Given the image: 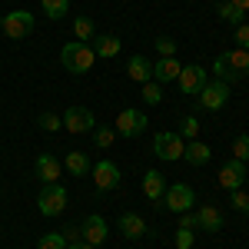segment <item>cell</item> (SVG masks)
Returning a JSON list of instances; mask_svg holds the SVG:
<instances>
[{
  "instance_id": "obj_34",
  "label": "cell",
  "mask_w": 249,
  "mask_h": 249,
  "mask_svg": "<svg viewBox=\"0 0 249 249\" xmlns=\"http://www.w3.org/2000/svg\"><path fill=\"white\" fill-rule=\"evenodd\" d=\"M236 47L239 50H249V23H239L236 27Z\"/></svg>"
},
{
  "instance_id": "obj_27",
  "label": "cell",
  "mask_w": 249,
  "mask_h": 249,
  "mask_svg": "<svg viewBox=\"0 0 249 249\" xmlns=\"http://www.w3.org/2000/svg\"><path fill=\"white\" fill-rule=\"evenodd\" d=\"M232 153H236L232 160H243V163L249 160V133H239L232 140Z\"/></svg>"
},
{
  "instance_id": "obj_39",
  "label": "cell",
  "mask_w": 249,
  "mask_h": 249,
  "mask_svg": "<svg viewBox=\"0 0 249 249\" xmlns=\"http://www.w3.org/2000/svg\"><path fill=\"white\" fill-rule=\"evenodd\" d=\"M67 249H96V246H90V243H83V239H80V243H70Z\"/></svg>"
},
{
  "instance_id": "obj_19",
  "label": "cell",
  "mask_w": 249,
  "mask_h": 249,
  "mask_svg": "<svg viewBox=\"0 0 249 249\" xmlns=\"http://www.w3.org/2000/svg\"><path fill=\"white\" fill-rule=\"evenodd\" d=\"M37 176L43 179V183H57L60 179V160L50 156V153L37 156Z\"/></svg>"
},
{
  "instance_id": "obj_30",
  "label": "cell",
  "mask_w": 249,
  "mask_h": 249,
  "mask_svg": "<svg viewBox=\"0 0 249 249\" xmlns=\"http://www.w3.org/2000/svg\"><path fill=\"white\" fill-rule=\"evenodd\" d=\"M196 133H199V120H196V116H183L179 136H183V140H196Z\"/></svg>"
},
{
  "instance_id": "obj_17",
  "label": "cell",
  "mask_w": 249,
  "mask_h": 249,
  "mask_svg": "<svg viewBox=\"0 0 249 249\" xmlns=\"http://www.w3.org/2000/svg\"><path fill=\"white\" fill-rule=\"evenodd\" d=\"M120 232H123L126 239H143V236H146V223H143L136 213H123V216H120Z\"/></svg>"
},
{
  "instance_id": "obj_7",
  "label": "cell",
  "mask_w": 249,
  "mask_h": 249,
  "mask_svg": "<svg viewBox=\"0 0 249 249\" xmlns=\"http://www.w3.org/2000/svg\"><path fill=\"white\" fill-rule=\"evenodd\" d=\"M199 107L203 110H223L226 107V100H230V83H223V80H213V83H206L203 90H199Z\"/></svg>"
},
{
  "instance_id": "obj_8",
  "label": "cell",
  "mask_w": 249,
  "mask_h": 249,
  "mask_svg": "<svg viewBox=\"0 0 249 249\" xmlns=\"http://www.w3.org/2000/svg\"><path fill=\"white\" fill-rule=\"evenodd\" d=\"M193 186H186V183H170L166 186V193H163V203H166V210L170 213H186L193 210Z\"/></svg>"
},
{
  "instance_id": "obj_2",
  "label": "cell",
  "mask_w": 249,
  "mask_h": 249,
  "mask_svg": "<svg viewBox=\"0 0 249 249\" xmlns=\"http://www.w3.org/2000/svg\"><path fill=\"white\" fill-rule=\"evenodd\" d=\"M60 60H63V67L70 70V73H87L90 67H93V47L90 43H80V40H73V43H67L63 50H60Z\"/></svg>"
},
{
  "instance_id": "obj_38",
  "label": "cell",
  "mask_w": 249,
  "mask_h": 249,
  "mask_svg": "<svg viewBox=\"0 0 249 249\" xmlns=\"http://www.w3.org/2000/svg\"><path fill=\"white\" fill-rule=\"evenodd\" d=\"M230 3H232V7H239L243 14H246V10H249V0H230Z\"/></svg>"
},
{
  "instance_id": "obj_28",
  "label": "cell",
  "mask_w": 249,
  "mask_h": 249,
  "mask_svg": "<svg viewBox=\"0 0 249 249\" xmlns=\"http://www.w3.org/2000/svg\"><path fill=\"white\" fill-rule=\"evenodd\" d=\"M37 249H67V239L60 232H47V236H40Z\"/></svg>"
},
{
  "instance_id": "obj_20",
  "label": "cell",
  "mask_w": 249,
  "mask_h": 249,
  "mask_svg": "<svg viewBox=\"0 0 249 249\" xmlns=\"http://www.w3.org/2000/svg\"><path fill=\"white\" fill-rule=\"evenodd\" d=\"M183 156H186V163H193V166H206L210 156H213V150L206 146V143H199V140H190L186 150H183Z\"/></svg>"
},
{
  "instance_id": "obj_29",
  "label": "cell",
  "mask_w": 249,
  "mask_h": 249,
  "mask_svg": "<svg viewBox=\"0 0 249 249\" xmlns=\"http://www.w3.org/2000/svg\"><path fill=\"white\" fill-rule=\"evenodd\" d=\"M40 130H47V133L63 130V116H57V113H40Z\"/></svg>"
},
{
  "instance_id": "obj_15",
  "label": "cell",
  "mask_w": 249,
  "mask_h": 249,
  "mask_svg": "<svg viewBox=\"0 0 249 249\" xmlns=\"http://www.w3.org/2000/svg\"><path fill=\"white\" fill-rule=\"evenodd\" d=\"M143 193H146V199L160 203V199H163V193H166V176H163V173H156V170H150L146 176H143Z\"/></svg>"
},
{
  "instance_id": "obj_31",
  "label": "cell",
  "mask_w": 249,
  "mask_h": 249,
  "mask_svg": "<svg viewBox=\"0 0 249 249\" xmlns=\"http://www.w3.org/2000/svg\"><path fill=\"white\" fill-rule=\"evenodd\" d=\"M113 140H116V130H107V126L93 130V143H96V146H103V150H107V146H110Z\"/></svg>"
},
{
  "instance_id": "obj_33",
  "label": "cell",
  "mask_w": 249,
  "mask_h": 249,
  "mask_svg": "<svg viewBox=\"0 0 249 249\" xmlns=\"http://www.w3.org/2000/svg\"><path fill=\"white\" fill-rule=\"evenodd\" d=\"M176 249H193V230H176Z\"/></svg>"
},
{
  "instance_id": "obj_14",
  "label": "cell",
  "mask_w": 249,
  "mask_h": 249,
  "mask_svg": "<svg viewBox=\"0 0 249 249\" xmlns=\"http://www.w3.org/2000/svg\"><path fill=\"white\" fill-rule=\"evenodd\" d=\"M179 70H183V63L176 57H160L153 63V80L156 83H173V80L179 77Z\"/></svg>"
},
{
  "instance_id": "obj_26",
  "label": "cell",
  "mask_w": 249,
  "mask_h": 249,
  "mask_svg": "<svg viewBox=\"0 0 249 249\" xmlns=\"http://www.w3.org/2000/svg\"><path fill=\"white\" fill-rule=\"evenodd\" d=\"M143 100L156 107V103L163 100V83H156V80H146V83H143Z\"/></svg>"
},
{
  "instance_id": "obj_21",
  "label": "cell",
  "mask_w": 249,
  "mask_h": 249,
  "mask_svg": "<svg viewBox=\"0 0 249 249\" xmlns=\"http://www.w3.org/2000/svg\"><path fill=\"white\" fill-rule=\"evenodd\" d=\"M196 219H199V230H206V232H216L223 226V213L216 210V206H203V210L196 213Z\"/></svg>"
},
{
  "instance_id": "obj_11",
  "label": "cell",
  "mask_w": 249,
  "mask_h": 249,
  "mask_svg": "<svg viewBox=\"0 0 249 249\" xmlns=\"http://www.w3.org/2000/svg\"><path fill=\"white\" fill-rule=\"evenodd\" d=\"M93 183H96V190H100V193L116 190V186H120V166L110 163V160H100V163L93 166Z\"/></svg>"
},
{
  "instance_id": "obj_1",
  "label": "cell",
  "mask_w": 249,
  "mask_h": 249,
  "mask_svg": "<svg viewBox=\"0 0 249 249\" xmlns=\"http://www.w3.org/2000/svg\"><path fill=\"white\" fill-rule=\"evenodd\" d=\"M213 73L216 80H223V83H239V80L249 73V50H226V53H219L216 63H213Z\"/></svg>"
},
{
  "instance_id": "obj_3",
  "label": "cell",
  "mask_w": 249,
  "mask_h": 249,
  "mask_svg": "<svg viewBox=\"0 0 249 249\" xmlns=\"http://www.w3.org/2000/svg\"><path fill=\"white\" fill-rule=\"evenodd\" d=\"M37 206H40L43 216H60V213L67 210V190H63L60 183H43Z\"/></svg>"
},
{
  "instance_id": "obj_25",
  "label": "cell",
  "mask_w": 249,
  "mask_h": 249,
  "mask_svg": "<svg viewBox=\"0 0 249 249\" xmlns=\"http://www.w3.org/2000/svg\"><path fill=\"white\" fill-rule=\"evenodd\" d=\"M40 7H43V14H47L50 20H60V17H67L70 0H40Z\"/></svg>"
},
{
  "instance_id": "obj_5",
  "label": "cell",
  "mask_w": 249,
  "mask_h": 249,
  "mask_svg": "<svg viewBox=\"0 0 249 249\" xmlns=\"http://www.w3.org/2000/svg\"><path fill=\"white\" fill-rule=\"evenodd\" d=\"M0 30L10 40H23L34 30V14H30V10H10V14L3 17V23H0Z\"/></svg>"
},
{
  "instance_id": "obj_24",
  "label": "cell",
  "mask_w": 249,
  "mask_h": 249,
  "mask_svg": "<svg viewBox=\"0 0 249 249\" xmlns=\"http://www.w3.org/2000/svg\"><path fill=\"white\" fill-rule=\"evenodd\" d=\"M73 34H77V40H80V43H90V40L96 37L93 20H90V17H77V20H73Z\"/></svg>"
},
{
  "instance_id": "obj_40",
  "label": "cell",
  "mask_w": 249,
  "mask_h": 249,
  "mask_svg": "<svg viewBox=\"0 0 249 249\" xmlns=\"http://www.w3.org/2000/svg\"><path fill=\"white\" fill-rule=\"evenodd\" d=\"M0 23H3V17H0Z\"/></svg>"
},
{
  "instance_id": "obj_4",
  "label": "cell",
  "mask_w": 249,
  "mask_h": 249,
  "mask_svg": "<svg viewBox=\"0 0 249 249\" xmlns=\"http://www.w3.org/2000/svg\"><path fill=\"white\" fill-rule=\"evenodd\" d=\"M153 150H156V156H160V160L176 163V160H183L186 143H183V136H179V133H156L153 136Z\"/></svg>"
},
{
  "instance_id": "obj_12",
  "label": "cell",
  "mask_w": 249,
  "mask_h": 249,
  "mask_svg": "<svg viewBox=\"0 0 249 249\" xmlns=\"http://www.w3.org/2000/svg\"><path fill=\"white\" fill-rule=\"evenodd\" d=\"M243 179H246V163H243V160L223 163V170H219V186H223V190H239Z\"/></svg>"
},
{
  "instance_id": "obj_6",
  "label": "cell",
  "mask_w": 249,
  "mask_h": 249,
  "mask_svg": "<svg viewBox=\"0 0 249 249\" xmlns=\"http://www.w3.org/2000/svg\"><path fill=\"white\" fill-rule=\"evenodd\" d=\"M150 123H146V113L143 110H133V107H126V110H120V116H116V136H140L143 130H146Z\"/></svg>"
},
{
  "instance_id": "obj_13",
  "label": "cell",
  "mask_w": 249,
  "mask_h": 249,
  "mask_svg": "<svg viewBox=\"0 0 249 249\" xmlns=\"http://www.w3.org/2000/svg\"><path fill=\"white\" fill-rule=\"evenodd\" d=\"M80 232H83V243H90V246H100V243H107V223H103V216H96V213L83 219Z\"/></svg>"
},
{
  "instance_id": "obj_23",
  "label": "cell",
  "mask_w": 249,
  "mask_h": 249,
  "mask_svg": "<svg viewBox=\"0 0 249 249\" xmlns=\"http://www.w3.org/2000/svg\"><path fill=\"white\" fill-rule=\"evenodd\" d=\"M216 14H219V17L226 20V23H232V27H239V23H246V14H243V10H239V7H232L230 0H223V3H216Z\"/></svg>"
},
{
  "instance_id": "obj_32",
  "label": "cell",
  "mask_w": 249,
  "mask_h": 249,
  "mask_svg": "<svg viewBox=\"0 0 249 249\" xmlns=\"http://www.w3.org/2000/svg\"><path fill=\"white\" fill-rule=\"evenodd\" d=\"M230 199H232V206L239 213H249V196H246V190L239 186V190H230Z\"/></svg>"
},
{
  "instance_id": "obj_16",
  "label": "cell",
  "mask_w": 249,
  "mask_h": 249,
  "mask_svg": "<svg viewBox=\"0 0 249 249\" xmlns=\"http://www.w3.org/2000/svg\"><path fill=\"white\" fill-rule=\"evenodd\" d=\"M120 47H123V43H120V37H116V34H96L93 37V53L96 57H116V53H120Z\"/></svg>"
},
{
  "instance_id": "obj_35",
  "label": "cell",
  "mask_w": 249,
  "mask_h": 249,
  "mask_svg": "<svg viewBox=\"0 0 249 249\" xmlns=\"http://www.w3.org/2000/svg\"><path fill=\"white\" fill-rule=\"evenodd\" d=\"M156 50H160L163 57H173V53H176V43H173L170 37H156Z\"/></svg>"
},
{
  "instance_id": "obj_36",
  "label": "cell",
  "mask_w": 249,
  "mask_h": 249,
  "mask_svg": "<svg viewBox=\"0 0 249 249\" xmlns=\"http://www.w3.org/2000/svg\"><path fill=\"white\" fill-rule=\"evenodd\" d=\"M179 226H183V230H199V219H196V213H179Z\"/></svg>"
},
{
  "instance_id": "obj_9",
  "label": "cell",
  "mask_w": 249,
  "mask_h": 249,
  "mask_svg": "<svg viewBox=\"0 0 249 249\" xmlns=\"http://www.w3.org/2000/svg\"><path fill=\"white\" fill-rule=\"evenodd\" d=\"M176 83H179V90H183L186 96H196L206 83H210V73H206L199 63H190V67H183V70H179Z\"/></svg>"
},
{
  "instance_id": "obj_22",
  "label": "cell",
  "mask_w": 249,
  "mask_h": 249,
  "mask_svg": "<svg viewBox=\"0 0 249 249\" xmlns=\"http://www.w3.org/2000/svg\"><path fill=\"white\" fill-rule=\"evenodd\" d=\"M63 163H67V170L73 173V176H83V173L93 170V166H90V160H87V153H80V150H70Z\"/></svg>"
},
{
  "instance_id": "obj_37",
  "label": "cell",
  "mask_w": 249,
  "mask_h": 249,
  "mask_svg": "<svg viewBox=\"0 0 249 249\" xmlns=\"http://www.w3.org/2000/svg\"><path fill=\"white\" fill-rule=\"evenodd\" d=\"M60 236L67 239V246H70V243H80V239H83V232H80V226H67V230H60Z\"/></svg>"
},
{
  "instance_id": "obj_18",
  "label": "cell",
  "mask_w": 249,
  "mask_h": 249,
  "mask_svg": "<svg viewBox=\"0 0 249 249\" xmlns=\"http://www.w3.org/2000/svg\"><path fill=\"white\" fill-rule=\"evenodd\" d=\"M126 73H130V80H133V83H146V80H153V63H150L146 57H130Z\"/></svg>"
},
{
  "instance_id": "obj_10",
  "label": "cell",
  "mask_w": 249,
  "mask_h": 249,
  "mask_svg": "<svg viewBox=\"0 0 249 249\" xmlns=\"http://www.w3.org/2000/svg\"><path fill=\"white\" fill-rule=\"evenodd\" d=\"M63 130H70V133H90L93 130V113L87 110V107H70L67 113H63Z\"/></svg>"
}]
</instances>
